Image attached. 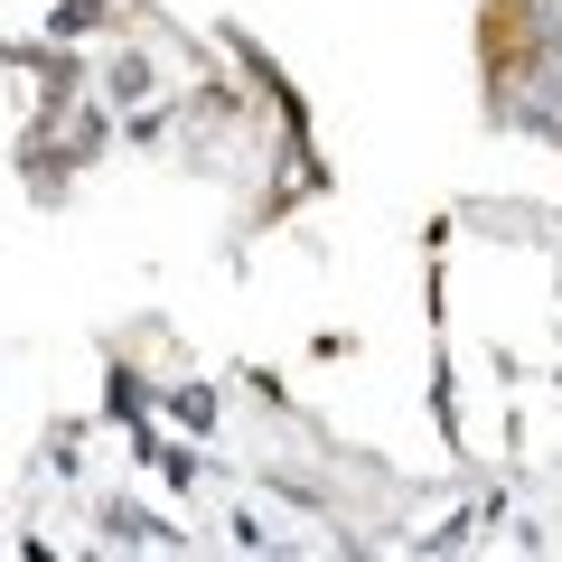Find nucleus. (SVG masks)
<instances>
[{
	"label": "nucleus",
	"instance_id": "obj_1",
	"mask_svg": "<svg viewBox=\"0 0 562 562\" xmlns=\"http://www.w3.org/2000/svg\"><path fill=\"white\" fill-rule=\"evenodd\" d=\"M525 20H535L543 47H553V38H562V0H525Z\"/></svg>",
	"mask_w": 562,
	"mask_h": 562
}]
</instances>
